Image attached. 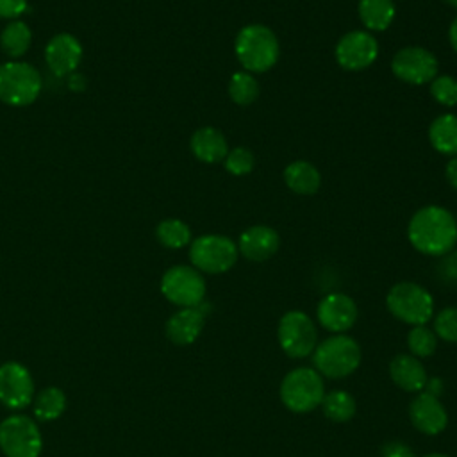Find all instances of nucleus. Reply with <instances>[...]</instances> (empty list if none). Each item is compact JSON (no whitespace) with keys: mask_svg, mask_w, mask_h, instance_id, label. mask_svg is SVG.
I'll list each match as a JSON object with an SVG mask.
<instances>
[{"mask_svg":"<svg viewBox=\"0 0 457 457\" xmlns=\"http://www.w3.org/2000/svg\"><path fill=\"white\" fill-rule=\"evenodd\" d=\"M284 407L295 414H305L321 405L325 396L323 377L307 366L287 371L278 387Z\"/></svg>","mask_w":457,"mask_h":457,"instance_id":"nucleus-4","label":"nucleus"},{"mask_svg":"<svg viewBox=\"0 0 457 457\" xmlns=\"http://www.w3.org/2000/svg\"><path fill=\"white\" fill-rule=\"evenodd\" d=\"M259 82L253 77V73L250 71H236L232 73L230 80H228V96L236 105L246 107L250 104H253L259 96Z\"/></svg>","mask_w":457,"mask_h":457,"instance_id":"nucleus-25","label":"nucleus"},{"mask_svg":"<svg viewBox=\"0 0 457 457\" xmlns=\"http://www.w3.org/2000/svg\"><path fill=\"white\" fill-rule=\"evenodd\" d=\"M237 252L253 262H262L273 257L280 246V236L268 225H252L239 234Z\"/></svg>","mask_w":457,"mask_h":457,"instance_id":"nucleus-16","label":"nucleus"},{"mask_svg":"<svg viewBox=\"0 0 457 457\" xmlns=\"http://www.w3.org/2000/svg\"><path fill=\"white\" fill-rule=\"evenodd\" d=\"M437 339L457 343V307H445L434 318V328Z\"/></svg>","mask_w":457,"mask_h":457,"instance_id":"nucleus-32","label":"nucleus"},{"mask_svg":"<svg viewBox=\"0 0 457 457\" xmlns=\"http://www.w3.org/2000/svg\"><path fill=\"white\" fill-rule=\"evenodd\" d=\"M448 5H452V7H455L457 9V0H445Z\"/></svg>","mask_w":457,"mask_h":457,"instance_id":"nucleus-39","label":"nucleus"},{"mask_svg":"<svg viewBox=\"0 0 457 457\" xmlns=\"http://www.w3.org/2000/svg\"><path fill=\"white\" fill-rule=\"evenodd\" d=\"M237 255V245L228 236L204 234L189 243V261L200 273H225L236 264Z\"/></svg>","mask_w":457,"mask_h":457,"instance_id":"nucleus-6","label":"nucleus"},{"mask_svg":"<svg viewBox=\"0 0 457 457\" xmlns=\"http://www.w3.org/2000/svg\"><path fill=\"white\" fill-rule=\"evenodd\" d=\"M204 323H205L204 302L198 307H180L166 321V327H164L166 337L179 346L191 345L202 334Z\"/></svg>","mask_w":457,"mask_h":457,"instance_id":"nucleus-17","label":"nucleus"},{"mask_svg":"<svg viewBox=\"0 0 457 457\" xmlns=\"http://www.w3.org/2000/svg\"><path fill=\"white\" fill-rule=\"evenodd\" d=\"M380 457H416L412 448L403 441H387L380 448Z\"/></svg>","mask_w":457,"mask_h":457,"instance_id":"nucleus-33","label":"nucleus"},{"mask_svg":"<svg viewBox=\"0 0 457 457\" xmlns=\"http://www.w3.org/2000/svg\"><path fill=\"white\" fill-rule=\"evenodd\" d=\"M357 12L368 32H380L393 23L396 9L393 0H359Z\"/></svg>","mask_w":457,"mask_h":457,"instance_id":"nucleus-23","label":"nucleus"},{"mask_svg":"<svg viewBox=\"0 0 457 457\" xmlns=\"http://www.w3.org/2000/svg\"><path fill=\"white\" fill-rule=\"evenodd\" d=\"M225 170L234 177H243L253 170L255 157L246 146H236L228 148V154L223 159Z\"/></svg>","mask_w":457,"mask_h":457,"instance_id":"nucleus-31","label":"nucleus"},{"mask_svg":"<svg viewBox=\"0 0 457 457\" xmlns=\"http://www.w3.org/2000/svg\"><path fill=\"white\" fill-rule=\"evenodd\" d=\"M0 448L5 457H39L43 437L29 416L12 414L0 423Z\"/></svg>","mask_w":457,"mask_h":457,"instance_id":"nucleus-10","label":"nucleus"},{"mask_svg":"<svg viewBox=\"0 0 457 457\" xmlns=\"http://www.w3.org/2000/svg\"><path fill=\"white\" fill-rule=\"evenodd\" d=\"M409 353L418 359L430 357L437 348V336L432 328L425 325H416L407 332Z\"/></svg>","mask_w":457,"mask_h":457,"instance_id":"nucleus-29","label":"nucleus"},{"mask_svg":"<svg viewBox=\"0 0 457 457\" xmlns=\"http://www.w3.org/2000/svg\"><path fill=\"white\" fill-rule=\"evenodd\" d=\"M41 93V75L29 62L0 64V100L9 105H29Z\"/></svg>","mask_w":457,"mask_h":457,"instance_id":"nucleus-7","label":"nucleus"},{"mask_svg":"<svg viewBox=\"0 0 457 457\" xmlns=\"http://www.w3.org/2000/svg\"><path fill=\"white\" fill-rule=\"evenodd\" d=\"M430 95L445 107L457 105V79L452 75H436L430 82Z\"/></svg>","mask_w":457,"mask_h":457,"instance_id":"nucleus-30","label":"nucleus"},{"mask_svg":"<svg viewBox=\"0 0 457 457\" xmlns=\"http://www.w3.org/2000/svg\"><path fill=\"white\" fill-rule=\"evenodd\" d=\"M161 293L179 307H198L205 298V278L196 268L177 264L164 271Z\"/></svg>","mask_w":457,"mask_h":457,"instance_id":"nucleus-9","label":"nucleus"},{"mask_svg":"<svg viewBox=\"0 0 457 457\" xmlns=\"http://www.w3.org/2000/svg\"><path fill=\"white\" fill-rule=\"evenodd\" d=\"M389 377L402 391L420 393L428 380L421 359L411 353H398L389 362Z\"/></svg>","mask_w":457,"mask_h":457,"instance_id":"nucleus-19","label":"nucleus"},{"mask_svg":"<svg viewBox=\"0 0 457 457\" xmlns=\"http://www.w3.org/2000/svg\"><path fill=\"white\" fill-rule=\"evenodd\" d=\"M321 409H323V414L330 421L345 423L355 416L357 405H355V398L348 391L332 389V391L325 393V396L321 400Z\"/></svg>","mask_w":457,"mask_h":457,"instance_id":"nucleus-24","label":"nucleus"},{"mask_svg":"<svg viewBox=\"0 0 457 457\" xmlns=\"http://www.w3.org/2000/svg\"><path fill=\"white\" fill-rule=\"evenodd\" d=\"M428 139L434 150L443 155H457V114L445 112L432 120L428 127Z\"/></svg>","mask_w":457,"mask_h":457,"instance_id":"nucleus-22","label":"nucleus"},{"mask_svg":"<svg viewBox=\"0 0 457 457\" xmlns=\"http://www.w3.org/2000/svg\"><path fill=\"white\" fill-rule=\"evenodd\" d=\"M66 409V396L59 387L43 389L34 400V414L41 421L57 420Z\"/></svg>","mask_w":457,"mask_h":457,"instance_id":"nucleus-27","label":"nucleus"},{"mask_svg":"<svg viewBox=\"0 0 457 457\" xmlns=\"http://www.w3.org/2000/svg\"><path fill=\"white\" fill-rule=\"evenodd\" d=\"M284 182L289 187V191L296 193V195H314L320 186H321V173L318 171V168L303 159L293 161L284 168Z\"/></svg>","mask_w":457,"mask_h":457,"instance_id":"nucleus-21","label":"nucleus"},{"mask_svg":"<svg viewBox=\"0 0 457 457\" xmlns=\"http://www.w3.org/2000/svg\"><path fill=\"white\" fill-rule=\"evenodd\" d=\"M189 146L193 155L205 164L221 162L228 154L227 139L223 132L218 130L216 127H202L195 130V134L191 136Z\"/></svg>","mask_w":457,"mask_h":457,"instance_id":"nucleus-20","label":"nucleus"},{"mask_svg":"<svg viewBox=\"0 0 457 457\" xmlns=\"http://www.w3.org/2000/svg\"><path fill=\"white\" fill-rule=\"evenodd\" d=\"M445 179H446V182H448L453 189H457V155L452 157V159L446 162V166H445Z\"/></svg>","mask_w":457,"mask_h":457,"instance_id":"nucleus-35","label":"nucleus"},{"mask_svg":"<svg viewBox=\"0 0 457 457\" xmlns=\"http://www.w3.org/2000/svg\"><path fill=\"white\" fill-rule=\"evenodd\" d=\"M45 59L50 71L57 77H62L79 66L82 59V46L71 34H57L48 41Z\"/></svg>","mask_w":457,"mask_h":457,"instance_id":"nucleus-18","label":"nucleus"},{"mask_svg":"<svg viewBox=\"0 0 457 457\" xmlns=\"http://www.w3.org/2000/svg\"><path fill=\"white\" fill-rule=\"evenodd\" d=\"M361 364V346L346 334H334L316 345L312 352L314 370L327 378H345Z\"/></svg>","mask_w":457,"mask_h":457,"instance_id":"nucleus-3","label":"nucleus"},{"mask_svg":"<svg viewBox=\"0 0 457 457\" xmlns=\"http://www.w3.org/2000/svg\"><path fill=\"white\" fill-rule=\"evenodd\" d=\"M448 41H450L452 48L457 52V18L452 21V25L448 29Z\"/></svg>","mask_w":457,"mask_h":457,"instance_id":"nucleus-37","label":"nucleus"},{"mask_svg":"<svg viewBox=\"0 0 457 457\" xmlns=\"http://www.w3.org/2000/svg\"><path fill=\"white\" fill-rule=\"evenodd\" d=\"M234 52L245 71L264 73L277 64L280 45L270 27L250 23L237 32Z\"/></svg>","mask_w":457,"mask_h":457,"instance_id":"nucleus-2","label":"nucleus"},{"mask_svg":"<svg viewBox=\"0 0 457 457\" xmlns=\"http://www.w3.org/2000/svg\"><path fill=\"white\" fill-rule=\"evenodd\" d=\"M27 9V0H0V18H16Z\"/></svg>","mask_w":457,"mask_h":457,"instance_id":"nucleus-34","label":"nucleus"},{"mask_svg":"<svg viewBox=\"0 0 457 457\" xmlns=\"http://www.w3.org/2000/svg\"><path fill=\"white\" fill-rule=\"evenodd\" d=\"M357 316V303L345 293H328L316 307L318 323L332 334H345L350 330L355 325Z\"/></svg>","mask_w":457,"mask_h":457,"instance_id":"nucleus-14","label":"nucleus"},{"mask_svg":"<svg viewBox=\"0 0 457 457\" xmlns=\"http://www.w3.org/2000/svg\"><path fill=\"white\" fill-rule=\"evenodd\" d=\"M0 45L9 57H20L30 45V29L23 21H11L0 34Z\"/></svg>","mask_w":457,"mask_h":457,"instance_id":"nucleus-28","label":"nucleus"},{"mask_svg":"<svg viewBox=\"0 0 457 457\" xmlns=\"http://www.w3.org/2000/svg\"><path fill=\"white\" fill-rule=\"evenodd\" d=\"M409 420L421 434L437 436L448 425V412L439 396L420 391L409 403Z\"/></svg>","mask_w":457,"mask_h":457,"instance_id":"nucleus-15","label":"nucleus"},{"mask_svg":"<svg viewBox=\"0 0 457 457\" xmlns=\"http://www.w3.org/2000/svg\"><path fill=\"white\" fill-rule=\"evenodd\" d=\"M34 396V382L29 370L14 361L0 366V402L12 411L25 409Z\"/></svg>","mask_w":457,"mask_h":457,"instance_id":"nucleus-13","label":"nucleus"},{"mask_svg":"<svg viewBox=\"0 0 457 457\" xmlns=\"http://www.w3.org/2000/svg\"><path fill=\"white\" fill-rule=\"evenodd\" d=\"M391 71L411 86L430 84L437 75V57L423 46H403L393 55Z\"/></svg>","mask_w":457,"mask_h":457,"instance_id":"nucleus-11","label":"nucleus"},{"mask_svg":"<svg viewBox=\"0 0 457 457\" xmlns=\"http://www.w3.org/2000/svg\"><path fill=\"white\" fill-rule=\"evenodd\" d=\"M423 391H427V393H430L434 396H439L441 391H443V382L439 378H428Z\"/></svg>","mask_w":457,"mask_h":457,"instance_id":"nucleus-36","label":"nucleus"},{"mask_svg":"<svg viewBox=\"0 0 457 457\" xmlns=\"http://www.w3.org/2000/svg\"><path fill=\"white\" fill-rule=\"evenodd\" d=\"M387 311L407 325H425L434 318V296L430 291L416 282H398L386 296Z\"/></svg>","mask_w":457,"mask_h":457,"instance_id":"nucleus-5","label":"nucleus"},{"mask_svg":"<svg viewBox=\"0 0 457 457\" xmlns=\"http://www.w3.org/2000/svg\"><path fill=\"white\" fill-rule=\"evenodd\" d=\"M423 457H450V455H445V453H427Z\"/></svg>","mask_w":457,"mask_h":457,"instance_id":"nucleus-38","label":"nucleus"},{"mask_svg":"<svg viewBox=\"0 0 457 457\" xmlns=\"http://www.w3.org/2000/svg\"><path fill=\"white\" fill-rule=\"evenodd\" d=\"M277 337L287 357L303 359L309 357L318 345V328L303 311H287L278 320Z\"/></svg>","mask_w":457,"mask_h":457,"instance_id":"nucleus-8","label":"nucleus"},{"mask_svg":"<svg viewBox=\"0 0 457 457\" xmlns=\"http://www.w3.org/2000/svg\"><path fill=\"white\" fill-rule=\"evenodd\" d=\"M155 236L162 246L171 248V250L184 248L191 243V230L179 218L162 220L155 228Z\"/></svg>","mask_w":457,"mask_h":457,"instance_id":"nucleus-26","label":"nucleus"},{"mask_svg":"<svg viewBox=\"0 0 457 457\" xmlns=\"http://www.w3.org/2000/svg\"><path fill=\"white\" fill-rule=\"evenodd\" d=\"M407 237L423 255H446L457 245V220L441 205H425L411 216Z\"/></svg>","mask_w":457,"mask_h":457,"instance_id":"nucleus-1","label":"nucleus"},{"mask_svg":"<svg viewBox=\"0 0 457 457\" xmlns=\"http://www.w3.org/2000/svg\"><path fill=\"white\" fill-rule=\"evenodd\" d=\"M336 61L348 71H361L378 57V41L368 30H350L339 37L334 50Z\"/></svg>","mask_w":457,"mask_h":457,"instance_id":"nucleus-12","label":"nucleus"}]
</instances>
